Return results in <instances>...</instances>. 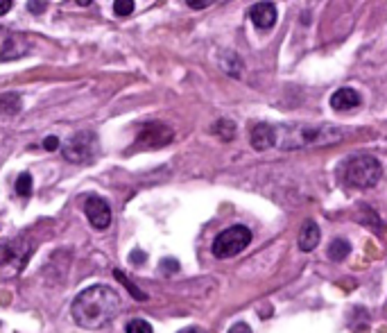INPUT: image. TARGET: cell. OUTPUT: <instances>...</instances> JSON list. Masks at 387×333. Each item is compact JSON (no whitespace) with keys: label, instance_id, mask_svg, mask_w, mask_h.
<instances>
[{"label":"cell","instance_id":"10","mask_svg":"<svg viewBox=\"0 0 387 333\" xmlns=\"http://www.w3.org/2000/svg\"><path fill=\"white\" fill-rule=\"evenodd\" d=\"M249 19L256 25L258 30H272L277 25L279 12L274 3H256L252 10H249Z\"/></svg>","mask_w":387,"mask_h":333},{"label":"cell","instance_id":"9","mask_svg":"<svg viewBox=\"0 0 387 333\" xmlns=\"http://www.w3.org/2000/svg\"><path fill=\"white\" fill-rule=\"evenodd\" d=\"M170 141H172V130L163 123H145L139 136H136V143L145 145V148H163Z\"/></svg>","mask_w":387,"mask_h":333},{"label":"cell","instance_id":"19","mask_svg":"<svg viewBox=\"0 0 387 333\" xmlns=\"http://www.w3.org/2000/svg\"><path fill=\"white\" fill-rule=\"evenodd\" d=\"M132 12H134L132 0H116V3H114V14L120 16V19H123V16H129Z\"/></svg>","mask_w":387,"mask_h":333},{"label":"cell","instance_id":"27","mask_svg":"<svg viewBox=\"0 0 387 333\" xmlns=\"http://www.w3.org/2000/svg\"><path fill=\"white\" fill-rule=\"evenodd\" d=\"M211 3H188V7H193V10H206Z\"/></svg>","mask_w":387,"mask_h":333},{"label":"cell","instance_id":"13","mask_svg":"<svg viewBox=\"0 0 387 333\" xmlns=\"http://www.w3.org/2000/svg\"><path fill=\"white\" fill-rule=\"evenodd\" d=\"M320 238H322V232L320 227H317L315 220H306L304 227H301L299 232V250L301 252H313L317 245H320Z\"/></svg>","mask_w":387,"mask_h":333},{"label":"cell","instance_id":"14","mask_svg":"<svg viewBox=\"0 0 387 333\" xmlns=\"http://www.w3.org/2000/svg\"><path fill=\"white\" fill-rule=\"evenodd\" d=\"M351 252V245L349 241H344V238H335V241L329 245V259L331 261H344Z\"/></svg>","mask_w":387,"mask_h":333},{"label":"cell","instance_id":"8","mask_svg":"<svg viewBox=\"0 0 387 333\" xmlns=\"http://www.w3.org/2000/svg\"><path fill=\"white\" fill-rule=\"evenodd\" d=\"M84 213L91 222V227L107 229L111 225V207H109V202L105 198H100V195H91V198H86Z\"/></svg>","mask_w":387,"mask_h":333},{"label":"cell","instance_id":"25","mask_svg":"<svg viewBox=\"0 0 387 333\" xmlns=\"http://www.w3.org/2000/svg\"><path fill=\"white\" fill-rule=\"evenodd\" d=\"M145 259H148V256H145V252H141V250H134L132 252V261L134 263H143Z\"/></svg>","mask_w":387,"mask_h":333},{"label":"cell","instance_id":"26","mask_svg":"<svg viewBox=\"0 0 387 333\" xmlns=\"http://www.w3.org/2000/svg\"><path fill=\"white\" fill-rule=\"evenodd\" d=\"M12 10V0H0V16Z\"/></svg>","mask_w":387,"mask_h":333},{"label":"cell","instance_id":"4","mask_svg":"<svg viewBox=\"0 0 387 333\" xmlns=\"http://www.w3.org/2000/svg\"><path fill=\"white\" fill-rule=\"evenodd\" d=\"M32 254L28 238H10L0 243V279H14L25 270Z\"/></svg>","mask_w":387,"mask_h":333},{"label":"cell","instance_id":"7","mask_svg":"<svg viewBox=\"0 0 387 333\" xmlns=\"http://www.w3.org/2000/svg\"><path fill=\"white\" fill-rule=\"evenodd\" d=\"M28 50V41L23 34L10 28H0V62H12L16 57H23Z\"/></svg>","mask_w":387,"mask_h":333},{"label":"cell","instance_id":"15","mask_svg":"<svg viewBox=\"0 0 387 333\" xmlns=\"http://www.w3.org/2000/svg\"><path fill=\"white\" fill-rule=\"evenodd\" d=\"M0 111L3 114H19L21 111V98H19V93H5V96H0Z\"/></svg>","mask_w":387,"mask_h":333},{"label":"cell","instance_id":"21","mask_svg":"<svg viewBox=\"0 0 387 333\" xmlns=\"http://www.w3.org/2000/svg\"><path fill=\"white\" fill-rule=\"evenodd\" d=\"M159 268H161V272H166V275H175V272L179 270V263L175 259H163L159 263Z\"/></svg>","mask_w":387,"mask_h":333},{"label":"cell","instance_id":"5","mask_svg":"<svg viewBox=\"0 0 387 333\" xmlns=\"http://www.w3.org/2000/svg\"><path fill=\"white\" fill-rule=\"evenodd\" d=\"M249 243H252V232L245 225H234L218 234V238L213 241V254L218 259H231V256L243 252Z\"/></svg>","mask_w":387,"mask_h":333},{"label":"cell","instance_id":"12","mask_svg":"<svg viewBox=\"0 0 387 333\" xmlns=\"http://www.w3.org/2000/svg\"><path fill=\"white\" fill-rule=\"evenodd\" d=\"M360 105H363V98H360V93L351 87H342L331 96V107L335 111H351Z\"/></svg>","mask_w":387,"mask_h":333},{"label":"cell","instance_id":"17","mask_svg":"<svg viewBox=\"0 0 387 333\" xmlns=\"http://www.w3.org/2000/svg\"><path fill=\"white\" fill-rule=\"evenodd\" d=\"M16 193L21 195V198H30L32 195V177L30 173H23L16 179Z\"/></svg>","mask_w":387,"mask_h":333},{"label":"cell","instance_id":"2","mask_svg":"<svg viewBox=\"0 0 387 333\" xmlns=\"http://www.w3.org/2000/svg\"><path fill=\"white\" fill-rule=\"evenodd\" d=\"M344 139V132L335 125H281L277 127V148L281 150H304L315 145H333Z\"/></svg>","mask_w":387,"mask_h":333},{"label":"cell","instance_id":"18","mask_svg":"<svg viewBox=\"0 0 387 333\" xmlns=\"http://www.w3.org/2000/svg\"><path fill=\"white\" fill-rule=\"evenodd\" d=\"M125 333H154V331H152V324H150L148 320L136 318V320H132V322H127Z\"/></svg>","mask_w":387,"mask_h":333},{"label":"cell","instance_id":"11","mask_svg":"<svg viewBox=\"0 0 387 333\" xmlns=\"http://www.w3.org/2000/svg\"><path fill=\"white\" fill-rule=\"evenodd\" d=\"M274 143H277V127H274V125L258 123V125L252 127V145H254V150H258V152L270 150Z\"/></svg>","mask_w":387,"mask_h":333},{"label":"cell","instance_id":"28","mask_svg":"<svg viewBox=\"0 0 387 333\" xmlns=\"http://www.w3.org/2000/svg\"><path fill=\"white\" fill-rule=\"evenodd\" d=\"M182 333H204V331H200V329H186V331H182Z\"/></svg>","mask_w":387,"mask_h":333},{"label":"cell","instance_id":"16","mask_svg":"<svg viewBox=\"0 0 387 333\" xmlns=\"http://www.w3.org/2000/svg\"><path fill=\"white\" fill-rule=\"evenodd\" d=\"M213 132L218 134L222 141H231L236 136V125L231 121H218L213 127Z\"/></svg>","mask_w":387,"mask_h":333},{"label":"cell","instance_id":"3","mask_svg":"<svg viewBox=\"0 0 387 333\" xmlns=\"http://www.w3.org/2000/svg\"><path fill=\"white\" fill-rule=\"evenodd\" d=\"M383 175V166L381 161L372 155H356L344 161L342 166V177L344 182L354 189H372L378 184V179Z\"/></svg>","mask_w":387,"mask_h":333},{"label":"cell","instance_id":"23","mask_svg":"<svg viewBox=\"0 0 387 333\" xmlns=\"http://www.w3.org/2000/svg\"><path fill=\"white\" fill-rule=\"evenodd\" d=\"M229 333H252V327L245 324V322H238V324H234V327L229 329Z\"/></svg>","mask_w":387,"mask_h":333},{"label":"cell","instance_id":"24","mask_svg":"<svg viewBox=\"0 0 387 333\" xmlns=\"http://www.w3.org/2000/svg\"><path fill=\"white\" fill-rule=\"evenodd\" d=\"M28 10L32 14H41V12L48 10V3H28Z\"/></svg>","mask_w":387,"mask_h":333},{"label":"cell","instance_id":"6","mask_svg":"<svg viewBox=\"0 0 387 333\" xmlns=\"http://www.w3.org/2000/svg\"><path fill=\"white\" fill-rule=\"evenodd\" d=\"M98 150V136L93 132H77L62 148L64 159L71 161V164H89L91 159H96Z\"/></svg>","mask_w":387,"mask_h":333},{"label":"cell","instance_id":"1","mask_svg":"<svg viewBox=\"0 0 387 333\" xmlns=\"http://www.w3.org/2000/svg\"><path fill=\"white\" fill-rule=\"evenodd\" d=\"M73 320L84 329H102L120 313V297L109 286H89L73 300Z\"/></svg>","mask_w":387,"mask_h":333},{"label":"cell","instance_id":"20","mask_svg":"<svg viewBox=\"0 0 387 333\" xmlns=\"http://www.w3.org/2000/svg\"><path fill=\"white\" fill-rule=\"evenodd\" d=\"M116 279H118V281H123V284L127 286V290H129V293H132V295L136 297V300H141V302L145 300V293H141V290L136 288V286L132 284V281H129V279L123 275V272H118V270H116Z\"/></svg>","mask_w":387,"mask_h":333},{"label":"cell","instance_id":"22","mask_svg":"<svg viewBox=\"0 0 387 333\" xmlns=\"http://www.w3.org/2000/svg\"><path fill=\"white\" fill-rule=\"evenodd\" d=\"M43 148H46L48 152L59 150V139H57V136H48V139L43 141Z\"/></svg>","mask_w":387,"mask_h":333}]
</instances>
